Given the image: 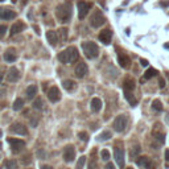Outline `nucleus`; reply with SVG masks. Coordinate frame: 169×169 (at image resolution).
Instances as JSON below:
<instances>
[{
	"label": "nucleus",
	"instance_id": "nucleus-1",
	"mask_svg": "<svg viewBox=\"0 0 169 169\" xmlns=\"http://www.w3.org/2000/svg\"><path fill=\"white\" fill-rule=\"evenodd\" d=\"M78 57H79L78 49L75 46H69V48H66L65 50L58 53L57 58H58V61L62 62V64L70 65V64H74L75 61H78Z\"/></svg>",
	"mask_w": 169,
	"mask_h": 169
},
{
	"label": "nucleus",
	"instance_id": "nucleus-2",
	"mask_svg": "<svg viewBox=\"0 0 169 169\" xmlns=\"http://www.w3.org/2000/svg\"><path fill=\"white\" fill-rule=\"evenodd\" d=\"M56 15L61 23H68L70 20V17H72V6H70L69 3L60 4V6L56 8Z\"/></svg>",
	"mask_w": 169,
	"mask_h": 169
},
{
	"label": "nucleus",
	"instance_id": "nucleus-3",
	"mask_svg": "<svg viewBox=\"0 0 169 169\" xmlns=\"http://www.w3.org/2000/svg\"><path fill=\"white\" fill-rule=\"evenodd\" d=\"M82 50L84 53V56L87 57V58H96L98 56H99V48H98V45L95 42L92 41H86L82 44Z\"/></svg>",
	"mask_w": 169,
	"mask_h": 169
},
{
	"label": "nucleus",
	"instance_id": "nucleus-4",
	"mask_svg": "<svg viewBox=\"0 0 169 169\" xmlns=\"http://www.w3.org/2000/svg\"><path fill=\"white\" fill-rule=\"evenodd\" d=\"M152 136L160 144H163L164 141H165V131H164L161 123H155V126L152 128Z\"/></svg>",
	"mask_w": 169,
	"mask_h": 169
},
{
	"label": "nucleus",
	"instance_id": "nucleus-5",
	"mask_svg": "<svg viewBox=\"0 0 169 169\" xmlns=\"http://www.w3.org/2000/svg\"><path fill=\"white\" fill-rule=\"evenodd\" d=\"M106 23V19L103 16V13H102L99 10H95V12L91 15L90 17V25L92 28H99Z\"/></svg>",
	"mask_w": 169,
	"mask_h": 169
},
{
	"label": "nucleus",
	"instance_id": "nucleus-6",
	"mask_svg": "<svg viewBox=\"0 0 169 169\" xmlns=\"http://www.w3.org/2000/svg\"><path fill=\"white\" fill-rule=\"evenodd\" d=\"M91 3H87V2H83V0H79L77 3V8H78V17L81 20H83L84 17L87 16L88 11L91 10Z\"/></svg>",
	"mask_w": 169,
	"mask_h": 169
},
{
	"label": "nucleus",
	"instance_id": "nucleus-7",
	"mask_svg": "<svg viewBox=\"0 0 169 169\" xmlns=\"http://www.w3.org/2000/svg\"><path fill=\"white\" fill-rule=\"evenodd\" d=\"M8 143H10L13 153H20L25 147L24 141L20 140V139H16V137H8Z\"/></svg>",
	"mask_w": 169,
	"mask_h": 169
},
{
	"label": "nucleus",
	"instance_id": "nucleus-8",
	"mask_svg": "<svg viewBox=\"0 0 169 169\" xmlns=\"http://www.w3.org/2000/svg\"><path fill=\"white\" fill-rule=\"evenodd\" d=\"M127 127V116L126 115H119L114 120V130L116 132H123Z\"/></svg>",
	"mask_w": 169,
	"mask_h": 169
},
{
	"label": "nucleus",
	"instance_id": "nucleus-9",
	"mask_svg": "<svg viewBox=\"0 0 169 169\" xmlns=\"http://www.w3.org/2000/svg\"><path fill=\"white\" fill-rule=\"evenodd\" d=\"M74 159H75L74 145H72V144L66 145L65 148H64V160H65L66 163H72V161H74Z\"/></svg>",
	"mask_w": 169,
	"mask_h": 169
},
{
	"label": "nucleus",
	"instance_id": "nucleus-10",
	"mask_svg": "<svg viewBox=\"0 0 169 169\" xmlns=\"http://www.w3.org/2000/svg\"><path fill=\"white\" fill-rule=\"evenodd\" d=\"M48 99L52 102V103H57L61 99V92L57 86H53L48 90Z\"/></svg>",
	"mask_w": 169,
	"mask_h": 169
},
{
	"label": "nucleus",
	"instance_id": "nucleus-11",
	"mask_svg": "<svg viewBox=\"0 0 169 169\" xmlns=\"http://www.w3.org/2000/svg\"><path fill=\"white\" fill-rule=\"evenodd\" d=\"M114 157H115V161L120 168L124 167V149L120 148V147H115L114 149Z\"/></svg>",
	"mask_w": 169,
	"mask_h": 169
},
{
	"label": "nucleus",
	"instance_id": "nucleus-12",
	"mask_svg": "<svg viewBox=\"0 0 169 169\" xmlns=\"http://www.w3.org/2000/svg\"><path fill=\"white\" fill-rule=\"evenodd\" d=\"M10 131L12 133H16V135H26L28 133V130H26V127L24 126V124H21V123H13L11 128H10Z\"/></svg>",
	"mask_w": 169,
	"mask_h": 169
},
{
	"label": "nucleus",
	"instance_id": "nucleus-13",
	"mask_svg": "<svg viewBox=\"0 0 169 169\" xmlns=\"http://www.w3.org/2000/svg\"><path fill=\"white\" fill-rule=\"evenodd\" d=\"M74 72H75V75H77L78 78H83L84 75H87L88 68L84 62H79V64H77V66H75Z\"/></svg>",
	"mask_w": 169,
	"mask_h": 169
},
{
	"label": "nucleus",
	"instance_id": "nucleus-14",
	"mask_svg": "<svg viewBox=\"0 0 169 169\" xmlns=\"http://www.w3.org/2000/svg\"><path fill=\"white\" fill-rule=\"evenodd\" d=\"M136 164H137V165H139L140 168H143V169H152V167H153V164H152V161H151V159H149L148 156H140V157H137Z\"/></svg>",
	"mask_w": 169,
	"mask_h": 169
},
{
	"label": "nucleus",
	"instance_id": "nucleus-15",
	"mask_svg": "<svg viewBox=\"0 0 169 169\" xmlns=\"http://www.w3.org/2000/svg\"><path fill=\"white\" fill-rule=\"evenodd\" d=\"M111 40H112V32H111V29H104L99 33V41L103 42L104 45H108L111 42Z\"/></svg>",
	"mask_w": 169,
	"mask_h": 169
},
{
	"label": "nucleus",
	"instance_id": "nucleus-16",
	"mask_svg": "<svg viewBox=\"0 0 169 169\" xmlns=\"http://www.w3.org/2000/svg\"><path fill=\"white\" fill-rule=\"evenodd\" d=\"M16 17V12L10 8H3L0 10V19L2 20H12Z\"/></svg>",
	"mask_w": 169,
	"mask_h": 169
},
{
	"label": "nucleus",
	"instance_id": "nucleus-17",
	"mask_svg": "<svg viewBox=\"0 0 169 169\" xmlns=\"http://www.w3.org/2000/svg\"><path fill=\"white\" fill-rule=\"evenodd\" d=\"M25 28H26V25L23 23V21H16V23L11 26V32L10 33H11V36H16L17 33L25 30Z\"/></svg>",
	"mask_w": 169,
	"mask_h": 169
},
{
	"label": "nucleus",
	"instance_id": "nucleus-18",
	"mask_svg": "<svg viewBox=\"0 0 169 169\" xmlns=\"http://www.w3.org/2000/svg\"><path fill=\"white\" fill-rule=\"evenodd\" d=\"M19 78H20V72L16 68H11L10 70H8V73H7L8 82H17L19 81Z\"/></svg>",
	"mask_w": 169,
	"mask_h": 169
},
{
	"label": "nucleus",
	"instance_id": "nucleus-19",
	"mask_svg": "<svg viewBox=\"0 0 169 169\" xmlns=\"http://www.w3.org/2000/svg\"><path fill=\"white\" fill-rule=\"evenodd\" d=\"M118 62H119V65H120L123 69H128L131 66V58L127 54H123V53L118 56Z\"/></svg>",
	"mask_w": 169,
	"mask_h": 169
},
{
	"label": "nucleus",
	"instance_id": "nucleus-20",
	"mask_svg": "<svg viewBox=\"0 0 169 169\" xmlns=\"http://www.w3.org/2000/svg\"><path fill=\"white\" fill-rule=\"evenodd\" d=\"M46 40L52 46H56L57 42H58V34H57L56 32H53V30H48L46 32Z\"/></svg>",
	"mask_w": 169,
	"mask_h": 169
},
{
	"label": "nucleus",
	"instance_id": "nucleus-21",
	"mask_svg": "<svg viewBox=\"0 0 169 169\" xmlns=\"http://www.w3.org/2000/svg\"><path fill=\"white\" fill-rule=\"evenodd\" d=\"M102 100L99 98H92L91 99V103H90V107H91V111L92 112H99L102 110Z\"/></svg>",
	"mask_w": 169,
	"mask_h": 169
},
{
	"label": "nucleus",
	"instance_id": "nucleus-22",
	"mask_svg": "<svg viewBox=\"0 0 169 169\" xmlns=\"http://www.w3.org/2000/svg\"><path fill=\"white\" fill-rule=\"evenodd\" d=\"M37 86L36 84H30V86H28L26 87V90H25V95H26V98L28 99H33L34 96L37 95Z\"/></svg>",
	"mask_w": 169,
	"mask_h": 169
},
{
	"label": "nucleus",
	"instance_id": "nucleus-23",
	"mask_svg": "<svg viewBox=\"0 0 169 169\" xmlns=\"http://www.w3.org/2000/svg\"><path fill=\"white\" fill-rule=\"evenodd\" d=\"M64 88L68 91H73L77 88V83H75L74 81H72V79H66V81H64Z\"/></svg>",
	"mask_w": 169,
	"mask_h": 169
},
{
	"label": "nucleus",
	"instance_id": "nucleus-24",
	"mask_svg": "<svg viewBox=\"0 0 169 169\" xmlns=\"http://www.w3.org/2000/svg\"><path fill=\"white\" fill-rule=\"evenodd\" d=\"M4 60L7 62H15L17 60V56L13 53V50H7L4 53Z\"/></svg>",
	"mask_w": 169,
	"mask_h": 169
},
{
	"label": "nucleus",
	"instance_id": "nucleus-25",
	"mask_svg": "<svg viewBox=\"0 0 169 169\" xmlns=\"http://www.w3.org/2000/svg\"><path fill=\"white\" fill-rule=\"evenodd\" d=\"M135 88V81L131 78H128L124 81V91H133Z\"/></svg>",
	"mask_w": 169,
	"mask_h": 169
},
{
	"label": "nucleus",
	"instance_id": "nucleus-26",
	"mask_svg": "<svg viewBox=\"0 0 169 169\" xmlns=\"http://www.w3.org/2000/svg\"><path fill=\"white\" fill-rule=\"evenodd\" d=\"M124 96H126V99L128 100V103H130L131 106H135L137 103V100H136L135 95L132 94V91H126L124 92Z\"/></svg>",
	"mask_w": 169,
	"mask_h": 169
},
{
	"label": "nucleus",
	"instance_id": "nucleus-27",
	"mask_svg": "<svg viewBox=\"0 0 169 169\" xmlns=\"http://www.w3.org/2000/svg\"><path fill=\"white\" fill-rule=\"evenodd\" d=\"M159 74V72L156 69H153V68H149L147 72L144 73V79H151V78H153V77H156V75Z\"/></svg>",
	"mask_w": 169,
	"mask_h": 169
},
{
	"label": "nucleus",
	"instance_id": "nucleus-28",
	"mask_svg": "<svg viewBox=\"0 0 169 169\" xmlns=\"http://www.w3.org/2000/svg\"><path fill=\"white\" fill-rule=\"evenodd\" d=\"M32 106H33L34 110H38V111L44 110V100H42V98H36Z\"/></svg>",
	"mask_w": 169,
	"mask_h": 169
},
{
	"label": "nucleus",
	"instance_id": "nucleus-29",
	"mask_svg": "<svg viewBox=\"0 0 169 169\" xmlns=\"http://www.w3.org/2000/svg\"><path fill=\"white\" fill-rule=\"evenodd\" d=\"M23 106H24V100L21 99V98H17V99L13 102L12 107H13V110H15V111H20L21 108H23Z\"/></svg>",
	"mask_w": 169,
	"mask_h": 169
},
{
	"label": "nucleus",
	"instance_id": "nucleus-30",
	"mask_svg": "<svg viewBox=\"0 0 169 169\" xmlns=\"http://www.w3.org/2000/svg\"><path fill=\"white\" fill-rule=\"evenodd\" d=\"M4 167H6V169H17V163L15 160H6Z\"/></svg>",
	"mask_w": 169,
	"mask_h": 169
},
{
	"label": "nucleus",
	"instance_id": "nucleus-31",
	"mask_svg": "<svg viewBox=\"0 0 169 169\" xmlns=\"http://www.w3.org/2000/svg\"><path fill=\"white\" fill-rule=\"evenodd\" d=\"M152 108L155 111H157V112H160V111H163V103L160 99H155L152 102Z\"/></svg>",
	"mask_w": 169,
	"mask_h": 169
},
{
	"label": "nucleus",
	"instance_id": "nucleus-32",
	"mask_svg": "<svg viewBox=\"0 0 169 169\" xmlns=\"http://www.w3.org/2000/svg\"><path fill=\"white\" fill-rule=\"evenodd\" d=\"M111 132L110 131H104V132H102L99 136H98V140L99 141H104V140H110L111 139Z\"/></svg>",
	"mask_w": 169,
	"mask_h": 169
},
{
	"label": "nucleus",
	"instance_id": "nucleus-33",
	"mask_svg": "<svg viewBox=\"0 0 169 169\" xmlns=\"http://www.w3.org/2000/svg\"><path fill=\"white\" fill-rule=\"evenodd\" d=\"M140 153V145L139 144H136V145H133L132 148H131V152H130V155H131V157H136L137 155Z\"/></svg>",
	"mask_w": 169,
	"mask_h": 169
},
{
	"label": "nucleus",
	"instance_id": "nucleus-34",
	"mask_svg": "<svg viewBox=\"0 0 169 169\" xmlns=\"http://www.w3.org/2000/svg\"><path fill=\"white\" fill-rule=\"evenodd\" d=\"M58 32H60V36H61V38H62V40H65V41H66V40H68V29H66V28H61V29L58 30Z\"/></svg>",
	"mask_w": 169,
	"mask_h": 169
},
{
	"label": "nucleus",
	"instance_id": "nucleus-35",
	"mask_svg": "<svg viewBox=\"0 0 169 169\" xmlns=\"http://www.w3.org/2000/svg\"><path fill=\"white\" fill-rule=\"evenodd\" d=\"M84 163H86V157H84V156L79 157L78 163H77V169H83V165H84Z\"/></svg>",
	"mask_w": 169,
	"mask_h": 169
},
{
	"label": "nucleus",
	"instance_id": "nucleus-36",
	"mask_svg": "<svg viewBox=\"0 0 169 169\" xmlns=\"http://www.w3.org/2000/svg\"><path fill=\"white\" fill-rule=\"evenodd\" d=\"M100 156H102V159H103L104 161H108V160H110V152L107 149H103L100 152Z\"/></svg>",
	"mask_w": 169,
	"mask_h": 169
},
{
	"label": "nucleus",
	"instance_id": "nucleus-37",
	"mask_svg": "<svg viewBox=\"0 0 169 169\" xmlns=\"http://www.w3.org/2000/svg\"><path fill=\"white\" fill-rule=\"evenodd\" d=\"M78 137H79V139H81L82 141H88V133L87 132H79L78 133Z\"/></svg>",
	"mask_w": 169,
	"mask_h": 169
},
{
	"label": "nucleus",
	"instance_id": "nucleus-38",
	"mask_svg": "<svg viewBox=\"0 0 169 169\" xmlns=\"http://www.w3.org/2000/svg\"><path fill=\"white\" fill-rule=\"evenodd\" d=\"M6 32H7V26H6V25H0V38L4 37Z\"/></svg>",
	"mask_w": 169,
	"mask_h": 169
},
{
	"label": "nucleus",
	"instance_id": "nucleus-39",
	"mask_svg": "<svg viewBox=\"0 0 169 169\" xmlns=\"http://www.w3.org/2000/svg\"><path fill=\"white\" fill-rule=\"evenodd\" d=\"M32 161V159H30V156L29 155H26V156H24V159H23V164H25V165H28V164Z\"/></svg>",
	"mask_w": 169,
	"mask_h": 169
},
{
	"label": "nucleus",
	"instance_id": "nucleus-40",
	"mask_svg": "<svg viewBox=\"0 0 169 169\" xmlns=\"http://www.w3.org/2000/svg\"><path fill=\"white\" fill-rule=\"evenodd\" d=\"M148 64H149V62L147 61V60H144V58L140 60V65H141V66H148Z\"/></svg>",
	"mask_w": 169,
	"mask_h": 169
},
{
	"label": "nucleus",
	"instance_id": "nucleus-41",
	"mask_svg": "<svg viewBox=\"0 0 169 169\" xmlns=\"http://www.w3.org/2000/svg\"><path fill=\"white\" fill-rule=\"evenodd\" d=\"M165 161L169 164V149H165Z\"/></svg>",
	"mask_w": 169,
	"mask_h": 169
},
{
	"label": "nucleus",
	"instance_id": "nucleus-42",
	"mask_svg": "<svg viewBox=\"0 0 169 169\" xmlns=\"http://www.w3.org/2000/svg\"><path fill=\"white\" fill-rule=\"evenodd\" d=\"M159 83H160V87H164V86H165V81H164V79L163 78H160V81H159Z\"/></svg>",
	"mask_w": 169,
	"mask_h": 169
},
{
	"label": "nucleus",
	"instance_id": "nucleus-43",
	"mask_svg": "<svg viewBox=\"0 0 169 169\" xmlns=\"http://www.w3.org/2000/svg\"><path fill=\"white\" fill-rule=\"evenodd\" d=\"M106 169H114V165H112V164H107V165H106Z\"/></svg>",
	"mask_w": 169,
	"mask_h": 169
},
{
	"label": "nucleus",
	"instance_id": "nucleus-44",
	"mask_svg": "<svg viewBox=\"0 0 169 169\" xmlns=\"http://www.w3.org/2000/svg\"><path fill=\"white\" fill-rule=\"evenodd\" d=\"M41 169H53V167H50V165H42Z\"/></svg>",
	"mask_w": 169,
	"mask_h": 169
},
{
	"label": "nucleus",
	"instance_id": "nucleus-45",
	"mask_svg": "<svg viewBox=\"0 0 169 169\" xmlns=\"http://www.w3.org/2000/svg\"><path fill=\"white\" fill-rule=\"evenodd\" d=\"M33 28H34V30H36V33H37V34H40V29H38V26H37V25H34Z\"/></svg>",
	"mask_w": 169,
	"mask_h": 169
},
{
	"label": "nucleus",
	"instance_id": "nucleus-46",
	"mask_svg": "<svg viewBox=\"0 0 169 169\" xmlns=\"http://www.w3.org/2000/svg\"><path fill=\"white\" fill-rule=\"evenodd\" d=\"M2 81H3V75L0 74V83H2Z\"/></svg>",
	"mask_w": 169,
	"mask_h": 169
},
{
	"label": "nucleus",
	"instance_id": "nucleus-47",
	"mask_svg": "<svg viewBox=\"0 0 169 169\" xmlns=\"http://www.w3.org/2000/svg\"><path fill=\"white\" fill-rule=\"evenodd\" d=\"M2 136H3V131H2V130H0V137H2Z\"/></svg>",
	"mask_w": 169,
	"mask_h": 169
},
{
	"label": "nucleus",
	"instance_id": "nucleus-48",
	"mask_svg": "<svg viewBox=\"0 0 169 169\" xmlns=\"http://www.w3.org/2000/svg\"><path fill=\"white\" fill-rule=\"evenodd\" d=\"M127 169H133V168H131V167H130V168H127Z\"/></svg>",
	"mask_w": 169,
	"mask_h": 169
},
{
	"label": "nucleus",
	"instance_id": "nucleus-49",
	"mask_svg": "<svg viewBox=\"0 0 169 169\" xmlns=\"http://www.w3.org/2000/svg\"><path fill=\"white\" fill-rule=\"evenodd\" d=\"M0 148H2V143H0Z\"/></svg>",
	"mask_w": 169,
	"mask_h": 169
},
{
	"label": "nucleus",
	"instance_id": "nucleus-50",
	"mask_svg": "<svg viewBox=\"0 0 169 169\" xmlns=\"http://www.w3.org/2000/svg\"><path fill=\"white\" fill-rule=\"evenodd\" d=\"M167 75H168V78H169V73H168V74H167Z\"/></svg>",
	"mask_w": 169,
	"mask_h": 169
},
{
	"label": "nucleus",
	"instance_id": "nucleus-51",
	"mask_svg": "<svg viewBox=\"0 0 169 169\" xmlns=\"http://www.w3.org/2000/svg\"><path fill=\"white\" fill-rule=\"evenodd\" d=\"M0 2H4V0H0Z\"/></svg>",
	"mask_w": 169,
	"mask_h": 169
}]
</instances>
